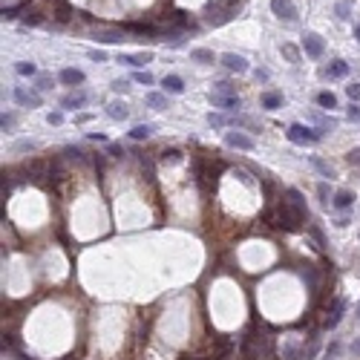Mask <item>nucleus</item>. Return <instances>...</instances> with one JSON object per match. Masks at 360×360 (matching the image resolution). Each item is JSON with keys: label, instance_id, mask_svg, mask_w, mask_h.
<instances>
[{"label": "nucleus", "instance_id": "nucleus-1", "mask_svg": "<svg viewBox=\"0 0 360 360\" xmlns=\"http://www.w3.org/2000/svg\"><path fill=\"white\" fill-rule=\"evenodd\" d=\"M208 15H205V20L210 23V26H222V23H228L230 18H233V12H230V6H225V3H208V9H205Z\"/></svg>", "mask_w": 360, "mask_h": 360}, {"label": "nucleus", "instance_id": "nucleus-2", "mask_svg": "<svg viewBox=\"0 0 360 360\" xmlns=\"http://www.w3.org/2000/svg\"><path fill=\"white\" fill-rule=\"evenodd\" d=\"M283 202H285V208H291V210H294V213L300 216V219H303V222L308 219V208H305V199H303V193H300L297 188H288V190H285V199H283Z\"/></svg>", "mask_w": 360, "mask_h": 360}, {"label": "nucleus", "instance_id": "nucleus-3", "mask_svg": "<svg viewBox=\"0 0 360 360\" xmlns=\"http://www.w3.org/2000/svg\"><path fill=\"white\" fill-rule=\"evenodd\" d=\"M288 138H291L294 144H308V141H317L320 133L311 130V127H303V124H291V127H288Z\"/></svg>", "mask_w": 360, "mask_h": 360}, {"label": "nucleus", "instance_id": "nucleus-4", "mask_svg": "<svg viewBox=\"0 0 360 360\" xmlns=\"http://www.w3.org/2000/svg\"><path fill=\"white\" fill-rule=\"evenodd\" d=\"M271 12H274L280 20H288V23L297 20V6L291 0H271Z\"/></svg>", "mask_w": 360, "mask_h": 360}, {"label": "nucleus", "instance_id": "nucleus-5", "mask_svg": "<svg viewBox=\"0 0 360 360\" xmlns=\"http://www.w3.org/2000/svg\"><path fill=\"white\" fill-rule=\"evenodd\" d=\"M303 49H305L308 58H323V52H326L320 35H305V38H303Z\"/></svg>", "mask_w": 360, "mask_h": 360}, {"label": "nucleus", "instance_id": "nucleus-6", "mask_svg": "<svg viewBox=\"0 0 360 360\" xmlns=\"http://www.w3.org/2000/svg\"><path fill=\"white\" fill-rule=\"evenodd\" d=\"M225 144H228V147H236V150H254V138L245 135V133H228V135H225Z\"/></svg>", "mask_w": 360, "mask_h": 360}, {"label": "nucleus", "instance_id": "nucleus-7", "mask_svg": "<svg viewBox=\"0 0 360 360\" xmlns=\"http://www.w3.org/2000/svg\"><path fill=\"white\" fill-rule=\"evenodd\" d=\"M222 64L228 66L230 72H236V75L248 72V61H245L242 55H236V52H225V55H222Z\"/></svg>", "mask_w": 360, "mask_h": 360}, {"label": "nucleus", "instance_id": "nucleus-8", "mask_svg": "<svg viewBox=\"0 0 360 360\" xmlns=\"http://www.w3.org/2000/svg\"><path fill=\"white\" fill-rule=\"evenodd\" d=\"M61 84H66V87H78V84H84V72L81 69H75V66H66V69H61Z\"/></svg>", "mask_w": 360, "mask_h": 360}, {"label": "nucleus", "instance_id": "nucleus-9", "mask_svg": "<svg viewBox=\"0 0 360 360\" xmlns=\"http://www.w3.org/2000/svg\"><path fill=\"white\" fill-rule=\"evenodd\" d=\"M95 40L101 43H121L124 40V29H95Z\"/></svg>", "mask_w": 360, "mask_h": 360}, {"label": "nucleus", "instance_id": "nucleus-10", "mask_svg": "<svg viewBox=\"0 0 360 360\" xmlns=\"http://www.w3.org/2000/svg\"><path fill=\"white\" fill-rule=\"evenodd\" d=\"M210 104L213 107H222V110H239L242 107L236 95H219V93H210Z\"/></svg>", "mask_w": 360, "mask_h": 360}, {"label": "nucleus", "instance_id": "nucleus-11", "mask_svg": "<svg viewBox=\"0 0 360 360\" xmlns=\"http://www.w3.org/2000/svg\"><path fill=\"white\" fill-rule=\"evenodd\" d=\"M121 64H130V66H144L153 61V52H130V55H118Z\"/></svg>", "mask_w": 360, "mask_h": 360}, {"label": "nucleus", "instance_id": "nucleus-12", "mask_svg": "<svg viewBox=\"0 0 360 360\" xmlns=\"http://www.w3.org/2000/svg\"><path fill=\"white\" fill-rule=\"evenodd\" d=\"M15 101L20 107H40V95L32 90H15Z\"/></svg>", "mask_w": 360, "mask_h": 360}, {"label": "nucleus", "instance_id": "nucleus-13", "mask_svg": "<svg viewBox=\"0 0 360 360\" xmlns=\"http://www.w3.org/2000/svg\"><path fill=\"white\" fill-rule=\"evenodd\" d=\"M107 115H110L113 121H124V118L130 115V110H127L124 101H113V104H107Z\"/></svg>", "mask_w": 360, "mask_h": 360}, {"label": "nucleus", "instance_id": "nucleus-14", "mask_svg": "<svg viewBox=\"0 0 360 360\" xmlns=\"http://www.w3.org/2000/svg\"><path fill=\"white\" fill-rule=\"evenodd\" d=\"M343 311H346V300H334V308L328 311L326 317V328H334L340 320H343Z\"/></svg>", "mask_w": 360, "mask_h": 360}, {"label": "nucleus", "instance_id": "nucleus-15", "mask_svg": "<svg viewBox=\"0 0 360 360\" xmlns=\"http://www.w3.org/2000/svg\"><path fill=\"white\" fill-rule=\"evenodd\" d=\"M331 205H334V208H340V210H346V208H352V205H355V193H352V190H337V193L331 196Z\"/></svg>", "mask_w": 360, "mask_h": 360}, {"label": "nucleus", "instance_id": "nucleus-16", "mask_svg": "<svg viewBox=\"0 0 360 360\" xmlns=\"http://www.w3.org/2000/svg\"><path fill=\"white\" fill-rule=\"evenodd\" d=\"M170 23H176L182 32H193V29H196V23H193L185 12H173V15H170Z\"/></svg>", "mask_w": 360, "mask_h": 360}, {"label": "nucleus", "instance_id": "nucleus-17", "mask_svg": "<svg viewBox=\"0 0 360 360\" xmlns=\"http://www.w3.org/2000/svg\"><path fill=\"white\" fill-rule=\"evenodd\" d=\"M162 87H164V93H185V81L179 78V75H164V81H162Z\"/></svg>", "mask_w": 360, "mask_h": 360}, {"label": "nucleus", "instance_id": "nucleus-18", "mask_svg": "<svg viewBox=\"0 0 360 360\" xmlns=\"http://www.w3.org/2000/svg\"><path fill=\"white\" fill-rule=\"evenodd\" d=\"M260 104L265 107V110H280L283 107V93H262V98H260Z\"/></svg>", "mask_w": 360, "mask_h": 360}, {"label": "nucleus", "instance_id": "nucleus-19", "mask_svg": "<svg viewBox=\"0 0 360 360\" xmlns=\"http://www.w3.org/2000/svg\"><path fill=\"white\" fill-rule=\"evenodd\" d=\"M84 104H87V95H84V93H69V95H64V101H61L64 110H78V107H84Z\"/></svg>", "mask_w": 360, "mask_h": 360}, {"label": "nucleus", "instance_id": "nucleus-20", "mask_svg": "<svg viewBox=\"0 0 360 360\" xmlns=\"http://www.w3.org/2000/svg\"><path fill=\"white\" fill-rule=\"evenodd\" d=\"M52 18H55L58 23H69V20H72V6H69V3H64V0H58V6H55Z\"/></svg>", "mask_w": 360, "mask_h": 360}, {"label": "nucleus", "instance_id": "nucleus-21", "mask_svg": "<svg viewBox=\"0 0 360 360\" xmlns=\"http://www.w3.org/2000/svg\"><path fill=\"white\" fill-rule=\"evenodd\" d=\"M326 75H331V78H346L349 75V64L346 61H331L326 69Z\"/></svg>", "mask_w": 360, "mask_h": 360}, {"label": "nucleus", "instance_id": "nucleus-22", "mask_svg": "<svg viewBox=\"0 0 360 360\" xmlns=\"http://www.w3.org/2000/svg\"><path fill=\"white\" fill-rule=\"evenodd\" d=\"M150 127H147V124H135V127H133L130 130V138L133 141H147V138H150Z\"/></svg>", "mask_w": 360, "mask_h": 360}, {"label": "nucleus", "instance_id": "nucleus-23", "mask_svg": "<svg viewBox=\"0 0 360 360\" xmlns=\"http://www.w3.org/2000/svg\"><path fill=\"white\" fill-rule=\"evenodd\" d=\"M311 164H314V167H317V170H320V173H323L326 179H334V167H331L328 162H323V159H317V156H311Z\"/></svg>", "mask_w": 360, "mask_h": 360}, {"label": "nucleus", "instance_id": "nucleus-24", "mask_svg": "<svg viewBox=\"0 0 360 360\" xmlns=\"http://www.w3.org/2000/svg\"><path fill=\"white\" fill-rule=\"evenodd\" d=\"M190 58L199 61V64H213V52H210V49H193Z\"/></svg>", "mask_w": 360, "mask_h": 360}, {"label": "nucleus", "instance_id": "nucleus-25", "mask_svg": "<svg viewBox=\"0 0 360 360\" xmlns=\"http://www.w3.org/2000/svg\"><path fill=\"white\" fill-rule=\"evenodd\" d=\"M147 104H150L153 110H164V107H167V98H164L162 93H150V95H147Z\"/></svg>", "mask_w": 360, "mask_h": 360}, {"label": "nucleus", "instance_id": "nucleus-26", "mask_svg": "<svg viewBox=\"0 0 360 360\" xmlns=\"http://www.w3.org/2000/svg\"><path fill=\"white\" fill-rule=\"evenodd\" d=\"M317 104L326 107V110H331V107H337V98H334L331 93H320V95H317Z\"/></svg>", "mask_w": 360, "mask_h": 360}, {"label": "nucleus", "instance_id": "nucleus-27", "mask_svg": "<svg viewBox=\"0 0 360 360\" xmlns=\"http://www.w3.org/2000/svg\"><path fill=\"white\" fill-rule=\"evenodd\" d=\"M133 81H135V84H144V87H150V84H153V75H150V72H144V69H138V72L133 75Z\"/></svg>", "mask_w": 360, "mask_h": 360}, {"label": "nucleus", "instance_id": "nucleus-28", "mask_svg": "<svg viewBox=\"0 0 360 360\" xmlns=\"http://www.w3.org/2000/svg\"><path fill=\"white\" fill-rule=\"evenodd\" d=\"M283 55H285L291 64H297V61H300V52H297V46H291V43H283Z\"/></svg>", "mask_w": 360, "mask_h": 360}, {"label": "nucleus", "instance_id": "nucleus-29", "mask_svg": "<svg viewBox=\"0 0 360 360\" xmlns=\"http://www.w3.org/2000/svg\"><path fill=\"white\" fill-rule=\"evenodd\" d=\"M216 93H219V95H236L233 84H228V81H219V84H216Z\"/></svg>", "mask_w": 360, "mask_h": 360}, {"label": "nucleus", "instance_id": "nucleus-30", "mask_svg": "<svg viewBox=\"0 0 360 360\" xmlns=\"http://www.w3.org/2000/svg\"><path fill=\"white\" fill-rule=\"evenodd\" d=\"M179 159H182L179 150H173V147H170V150H162V162H179Z\"/></svg>", "mask_w": 360, "mask_h": 360}, {"label": "nucleus", "instance_id": "nucleus-31", "mask_svg": "<svg viewBox=\"0 0 360 360\" xmlns=\"http://www.w3.org/2000/svg\"><path fill=\"white\" fill-rule=\"evenodd\" d=\"M23 23H26V26H38V23H43V15H38V12H29V15L23 18Z\"/></svg>", "mask_w": 360, "mask_h": 360}, {"label": "nucleus", "instance_id": "nucleus-32", "mask_svg": "<svg viewBox=\"0 0 360 360\" xmlns=\"http://www.w3.org/2000/svg\"><path fill=\"white\" fill-rule=\"evenodd\" d=\"M208 124H210V127H225L228 121H225L222 115H216V113H210V115H208Z\"/></svg>", "mask_w": 360, "mask_h": 360}, {"label": "nucleus", "instance_id": "nucleus-33", "mask_svg": "<svg viewBox=\"0 0 360 360\" xmlns=\"http://www.w3.org/2000/svg\"><path fill=\"white\" fill-rule=\"evenodd\" d=\"M346 162L352 164V167H360V147H355V150L346 156Z\"/></svg>", "mask_w": 360, "mask_h": 360}, {"label": "nucleus", "instance_id": "nucleus-34", "mask_svg": "<svg viewBox=\"0 0 360 360\" xmlns=\"http://www.w3.org/2000/svg\"><path fill=\"white\" fill-rule=\"evenodd\" d=\"M52 87V75H38V90H49Z\"/></svg>", "mask_w": 360, "mask_h": 360}, {"label": "nucleus", "instance_id": "nucleus-35", "mask_svg": "<svg viewBox=\"0 0 360 360\" xmlns=\"http://www.w3.org/2000/svg\"><path fill=\"white\" fill-rule=\"evenodd\" d=\"M0 127H3V130L15 127V115H12V113H3V118H0Z\"/></svg>", "mask_w": 360, "mask_h": 360}, {"label": "nucleus", "instance_id": "nucleus-36", "mask_svg": "<svg viewBox=\"0 0 360 360\" xmlns=\"http://www.w3.org/2000/svg\"><path fill=\"white\" fill-rule=\"evenodd\" d=\"M346 93H349V98H352V101H360V84H349V87H346Z\"/></svg>", "mask_w": 360, "mask_h": 360}, {"label": "nucleus", "instance_id": "nucleus-37", "mask_svg": "<svg viewBox=\"0 0 360 360\" xmlns=\"http://www.w3.org/2000/svg\"><path fill=\"white\" fill-rule=\"evenodd\" d=\"M18 75H35V64H18Z\"/></svg>", "mask_w": 360, "mask_h": 360}, {"label": "nucleus", "instance_id": "nucleus-38", "mask_svg": "<svg viewBox=\"0 0 360 360\" xmlns=\"http://www.w3.org/2000/svg\"><path fill=\"white\" fill-rule=\"evenodd\" d=\"M18 12H20V6H9V9H3V20H12V18H18Z\"/></svg>", "mask_w": 360, "mask_h": 360}, {"label": "nucleus", "instance_id": "nucleus-39", "mask_svg": "<svg viewBox=\"0 0 360 360\" xmlns=\"http://www.w3.org/2000/svg\"><path fill=\"white\" fill-rule=\"evenodd\" d=\"M337 15H340V18H349V0H340V3H337Z\"/></svg>", "mask_w": 360, "mask_h": 360}, {"label": "nucleus", "instance_id": "nucleus-40", "mask_svg": "<svg viewBox=\"0 0 360 360\" xmlns=\"http://www.w3.org/2000/svg\"><path fill=\"white\" fill-rule=\"evenodd\" d=\"M317 196L323 199V202H328V185H326V182H320V185H317Z\"/></svg>", "mask_w": 360, "mask_h": 360}, {"label": "nucleus", "instance_id": "nucleus-41", "mask_svg": "<svg viewBox=\"0 0 360 360\" xmlns=\"http://www.w3.org/2000/svg\"><path fill=\"white\" fill-rule=\"evenodd\" d=\"M46 121H49V124H55V127H58V124H61V121H64V115H61V113H49V115H46Z\"/></svg>", "mask_w": 360, "mask_h": 360}, {"label": "nucleus", "instance_id": "nucleus-42", "mask_svg": "<svg viewBox=\"0 0 360 360\" xmlns=\"http://www.w3.org/2000/svg\"><path fill=\"white\" fill-rule=\"evenodd\" d=\"M110 156L121 159V156H124V147H118V144H110Z\"/></svg>", "mask_w": 360, "mask_h": 360}, {"label": "nucleus", "instance_id": "nucleus-43", "mask_svg": "<svg viewBox=\"0 0 360 360\" xmlns=\"http://www.w3.org/2000/svg\"><path fill=\"white\" fill-rule=\"evenodd\" d=\"M349 352H352V358H360V337H358V340H352Z\"/></svg>", "mask_w": 360, "mask_h": 360}, {"label": "nucleus", "instance_id": "nucleus-44", "mask_svg": "<svg viewBox=\"0 0 360 360\" xmlns=\"http://www.w3.org/2000/svg\"><path fill=\"white\" fill-rule=\"evenodd\" d=\"M15 150H35V141H18Z\"/></svg>", "mask_w": 360, "mask_h": 360}, {"label": "nucleus", "instance_id": "nucleus-45", "mask_svg": "<svg viewBox=\"0 0 360 360\" xmlns=\"http://www.w3.org/2000/svg\"><path fill=\"white\" fill-rule=\"evenodd\" d=\"M349 118H352V121H360V110L355 107V104L349 107Z\"/></svg>", "mask_w": 360, "mask_h": 360}, {"label": "nucleus", "instance_id": "nucleus-46", "mask_svg": "<svg viewBox=\"0 0 360 360\" xmlns=\"http://www.w3.org/2000/svg\"><path fill=\"white\" fill-rule=\"evenodd\" d=\"M127 87H130V84H127V81H115V84H113V90H115V93H124V90H127Z\"/></svg>", "mask_w": 360, "mask_h": 360}, {"label": "nucleus", "instance_id": "nucleus-47", "mask_svg": "<svg viewBox=\"0 0 360 360\" xmlns=\"http://www.w3.org/2000/svg\"><path fill=\"white\" fill-rule=\"evenodd\" d=\"M90 58H93V61H107V55H104V52H95V49L90 52Z\"/></svg>", "mask_w": 360, "mask_h": 360}, {"label": "nucleus", "instance_id": "nucleus-48", "mask_svg": "<svg viewBox=\"0 0 360 360\" xmlns=\"http://www.w3.org/2000/svg\"><path fill=\"white\" fill-rule=\"evenodd\" d=\"M355 38H358V43H360V26H358V29H355Z\"/></svg>", "mask_w": 360, "mask_h": 360}, {"label": "nucleus", "instance_id": "nucleus-49", "mask_svg": "<svg viewBox=\"0 0 360 360\" xmlns=\"http://www.w3.org/2000/svg\"><path fill=\"white\" fill-rule=\"evenodd\" d=\"M358 320H360V305H358Z\"/></svg>", "mask_w": 360, "mask_h": 360}, {"label": "nucleus", "instance_id": "nucleus-50", "mask_svg": "<svg viewBox=\"0 0 360 360\" xmlns=\"http://www.w3.org/2000/svg\"><path fill=\"white\" fill-rule=\"evenodd\" d=\"M188 360H199V358H188Z\"/></svg>", "mask_w": 360, "mask_h": 360}, {"label": "nucleus", "instance_id": "nucleus-51", "mask_svg": "<svg viewBox=\"0 0 360 360\" xmlns=\"http://www.w3.org/2000/svg\"><path fill=\"white\" fill-rule=\"evenodd\" d=\"M331 360H334V358H331Z\"/></svg>", "mask_w": 360, "mask_h": 360}]
</instances>
